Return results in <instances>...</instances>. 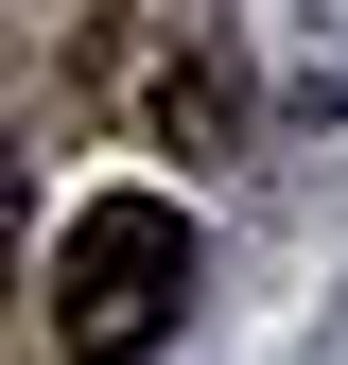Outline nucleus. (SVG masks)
I'll use <instances>...</instances> for the list:
<instances>
[{"label":"nucleus","instance_id":"nucleus-1","mask_svg":"<svg viewBox=\"0 0 348 365\" xmlns=\"http://www.w3.org/2000/svg\"><path fill=\"white\" fill-rule=\"evenodd\" d=\"M174 331H192V209L87 192L53 226V365H157Z\"/></svg>","mask_w":348,"mask_h":365},{"label":"nucleus","instance_id":"nucleus-2","mask_svg":"<svg viewBox=\"0 0 348 365\" xmlns=\"http://www.w3.org/2000/svg\"><path fill=\"white\" fill-rule=\"evenodd\" d=\"M157 122L209 157V140H227V70H192V53H174V70H157Z\"/></svg>","mask_w":348,"mask_h":365},{"label":"nucleus","instance_id":"nucleus-3","mask_svg":"<svg viewBox=\"0 0 348 365\" xmlns=\"http://www.w3.org/2000/svg\"><path fill=\"white\" fill-rule=\"evenodd\" d=\"M0 279H18V140H0Z\"/></svg>","mask_w":348,"mask_h":365}]
</instances>
